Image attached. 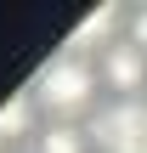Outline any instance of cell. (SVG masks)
<instances>
[{
  "label": "cell",
  "instance_id": "3",
  "mask_svg": "<svg viewBox=\"0 0 147 153\" xmlns=\"http://www.w3.org/2000/svg\"><path fill=\"white\" fill-rule=\"evenodd\" d=\"M113 40H125V6H96V11H85V23H74L68 28V40H62V51H74V57H102Z\"/></svg>",
  "mask_w": 147,
  "mask_h": 153
},
{
  "label": "cell",
  "instance_id": "6",
  "mask_svg": "<svg viewBox=\"0 0 147 153\" xmlns=\"http://www.w3.org/2000/svg\"><path fill=\"white\" fill-rule=\"evenodd\" d=\"M34 153H91V131H79V125H57V119H45V125L34 131Z\"/></svg>",
  "mask_w": 147,
  "mask_h": 153
},
{
  "label": "cell",
  "instance_id": "8",
  "mask_svg": "<svg viewBox=\"0 0 147 153\" xmlns=\"http://www.w3.org/2000/svg\"><path fill=\"white\" fill-rule=\"evenodd\" d=\"M0 153H11V148H6V142H0Z\"/></svg>",
  "mask_w": 147,
  "mask_h": 153
},
{
  "label": "cell",
  "instance_id": "2",
  "mask_svg": "<svg viewBox=\"0 0 147 153\" xmlns=\"http://www.w3.org/2000/svg\"><path fill=\"white\" fill-rule=\"evenodd\" d=\"M91 148L96 153H147V102L142 97L108 102L91 119Z\"/></svg>",
  "mask_w": 147,
  "mask_h": 153
},
{
  "label": "cell",
  "instance_id": "5",
  "mask_svg": "<svg viewBox=\"0 0 147 153\" xmlns=\"http://www.w3.org/2000/svg\"><path fill=\"white\" fill-rule=\"evenodd\" d=\"M34 131H40V108H34L28 91H17L11 102H0V142H6V148L23 142V136H34Z\"/></svg>",
  "mask_w": 147,
  "mask_h": 153
},
{
  "label": "cell",
  "instance_id": "4",
  "mask_svg": "<svg viewBox=\"0 0 147 153\" xmlns=\"http://www.w3.org/2000/svg\"><path fill=\"white\" fill-rule=\"evenodd\" d=\"M96 74H102V85L125 102V97H142V85H147V57L130 45V40H113L102 57H96Z\"/></svg>",
  "mask_w": 147,
  "mask_h": 153
},
{
  "label": "cell",
  "instance_id": "1",
  "mask_svg": "<svg viewBox=\"0 0 147 153\" xmlns=\"http://www.w3.org/2000/svg\"><path fill=\"white\" fill-rule=\"evenodd\" d=\"M96 91H102L96 62H91V57H74V51L45 57V62H40V74L28 79L34 108H40L45 119H57V125H74V114H85V108L96 102Z\"/></svg>",
  "mask_w": 147,
  "mask_h": 153
},
{
  "label": "cell",
  "instance_id": "7",
  "mask_svg": "<svg viewBox=\"0 0 147 153\" xmlns=\"http://www.w3.org/2000/svg\"><path fill=\"white\" fill-rule=\"evenodd\" d=\"M125 40L147 57V0H142V6H125Z\"/></svg>",
  "mask_w": 147,
  "mask_h": 153
}]
</instances>
